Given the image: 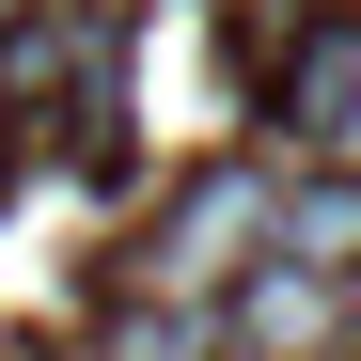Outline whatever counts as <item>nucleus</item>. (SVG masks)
I'll list each match as a JSON object with an SVG mask.
<instances>
[{
  "label": "nucleus",
  "instance_id": "nucleus-1",
  "mask_svg": "<svg viewBox=\"0 0 361 361\" xmlns=\"http://www.w3.org/2000/svg\"><path fill=\"white\" fill-rule=\"evenodd\" d=\"M252 252H267V157H204L189 189L142 220V252H126V298H220Z\"/></svg>",
  "mask_w": 361,
  "mask_h": 361
},
{
  "label": "nucleus",
  "instance_id": "nucleus-4",
  "mask_svg": "<svg viewBox=\"0 0 361 361\" xmlns=\"http://www.w3.org/2000/svg\"><path fill=\"white\" fill-rule=\"evenodd\" d=\"M267 252L361 283V173H267Z\"/></svg>",
  "mask_w": 361,
  "mask_h": 361
},
{
  "label": "nucleus",
  "instance_id": "nucleus-5",
  "mask_svg": "<svg viewBox=\"0 0 361 361\" xmlns=\"http://www.w3.org/2000/svg\"><path fill=\"white\" fill-rule=\"evenodd\" d=\"M94 361H235V345H220V298H110Z\"/></svg>",
  "mask_w": 361,
  "mask_h": 361
},
{
  "label": "nucleus",
  "instance_id": "nucleus-3",
  "mask_svg": "<svg viewBox=\"0 0 361 361\" xmlns=\"http://www.w3.org/2000/svg\"><path fill=\"white\" fill-rule=\"evenodd\" d=\"M283 126L314 142V173H361V16H314L283 47Z\"/></svg>",
  "mask_w": 361,
  "mask_h": 361
},
{
  "label": "nucleus",
  "instance_id": "nucleus-2",
  "mask_svg": "<svg viewBox=\"0 0 361 361\" xmlns=\"http://www.w3.org/2000/svg\"><path fill=\"white\" fill-rule=\"evenodd\" d=\"M361 330V283H330V267H283V252H252L220 283V345L235 361H330Z\"/></svg>",
  "mask_w": 361,
  "mask_h": 361
}]
</instances>
